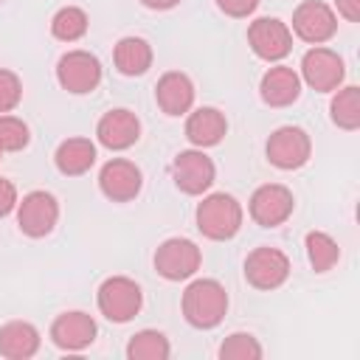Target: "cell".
<instances>
[{
    "instance_id": "6da1fadb",
    "label": "cell",
    "mask_w": 360,
    "mask_h": 360,
    "mask_svg": "<svg viewBox=\"0 0 360 360\" xmlns=\"http://www.w3.org/2000/svg\"><path fill=\"white\" fill-rule=\"evenodd\" d=\"M228 312V292L214 278H197L183 292V315L194 329H214Z\"/></svg>"
},
{
    "instance_id": "7a4b0ae2",
    "label": "cell",
    "mask_w": 360,
    "mask_h": 360,
    "mask_svg": "<svg viewBox=\"0 0 360 360\" xmlns=\"http://www.w3.org/2000/svg\"><path fill=\"white\" fill-rule=\"evenodd\" d=\"M197 228L208 239H231L242 228V205L231 194H208L197 205Z\"/></svg>"
},
{
    "instance_id": "3957f363",
    "label": "cell",
    "mask_w": 360,
    "mask_h": 360,
    "mask_svg": "<svg viewBox=\"0 0 360 360\" xmlns=\"http://www.w3.org/2000/svg\"><path fill=\"white\" fill-rule=\"evenodd\" d=\"M143 292L127 276H112L98 287V312L112 323H127L141 312Z\"/></svg>"
},
{
    "instance_id": "277c9868",
    "label": "cell",
    "mask_w": 360,
    "mask_h": 360,
    "mask_svg": "<svg viewBox=\"0 0 360 360\" xmlns=\"http://www.w3.org/2000/svg\"><path fill=\"white\" fill-rule=\"evenodd\" d=\"M202 253L191 239H166L158 250H155V270L166 278V281H183L191 278L200 270Z\"/></svg>"
},
{
    "instance_id": "5b68a950",
    "label": "cell",
    "mask_w": 360,
    "mask_h": 360,
    "mask_svg": "<svg viewBox=\"0 0 360 360\" xmlns=\"http://www.w3.org/2000/svg\"><path fill=\"white\" fill-rule=\"evenodd\" d=\"M248 42L259 59L278 62L292 51V31L276 17H259L248 28Z\"/></svg>"
},
{
    "instance_id": "8992f818",
    "label": "cell",
    "mask_w": 360,
    "mask_h": 360,
    "mask_svg": "<svg viewBox=\"0 0 360 360\" xmlns=\"http://www.w3.org/2000/svg\"><path fill=\"white\" fill-rule=\"evenodd\" d=\"M56 79L68 93H93L101 82V62L90 51H68L56 65Z\"/></svg>"
},
{
    "instance_id": "52a82bcc",
    "label": "cell",
    "mask_w": 360,
    "mask_h": 360,
    "mask_svg": "<svg viewBox=\"0 0 360 360\" xmlns=\"http://www.w3.org/2000/svg\"><path fill=\"white\" fill-rule=\"evenodd\" d=\"M309 152H312V143L301 127H281L267 138V160L276 169H284V172L301 169L309 160Z\"/></svg>"
},
{
    "instance_id": "ba28073f",
    "label": "cell",
    "mask_w": 360,
    "mask_h": 360,
    "mask_svg": "<svg viewBox=\"0 0 360 360\" xmlns=\"http://www.w3.org/2000/svg\"><path fill=\"white\" fill-rule=\"evenodd\" d=\"M301 76H304V82L312 90L329 93V90H338L340 87V82L346 76V68H343V59L335 51L315 45L301 59Z\"/></svg>"
},
{
    "instance_id": "9c48e42d",
    "label": "cell",
    "mask_w": 360,
    "mask_h": 360,
    "mask_svg": "<svg viewBox=\"0 0 360 360\" xmlns=\"http://www.w3.org/2000/svg\"><path fill=\"white\" fill-rule=\"evenodd\" d=\"M56 219H59V202L48 191H31L22 197V202H17V225L25 236L39 239L51 233Z\"/></svg>"
},
{
    "instance_id": "30bf717a",
    "label": "cell",
    "mask_w": 360,
    "mask_h": 360,
    "mask_svg": "<svg viewBox=\"0 0 360 360\" xmlns=\"http://www.w3.org/2000/svg\"><path fill=\"white\" fill-rule=\"evenodd\" d=\"M292 31H295L298 39L312 42V45H321V42H326V39L335 37L338 17H335V11L326 3H321V0H304L292 11Z\"/></svg>"
},
{
    "instance_id": "8fae6325",
    "label": "cell",
    "mask_w": 360,
    "mask_h": 360,
    "mask_svg": "<svg viewBox=\"0 0 360 360\" xmlns=\"http://www.w3.org/2000/svg\"><path fill=\"white\" fill-rule=\"evenodd\" d=\"M290 276V259L278 248H256L245 259V278L256 290H276Z\"/></svg>"
},
{
    "instance_id": "7c38bea8",
    "label": "cell",
    "mask_w": 360,
    "mask_h": 360,
    "mask_svg": "<svg viewBox=\"0 0 360 360\" xmlns=\"http://www.w3.org/2000/svg\"><path fill=\"white\" fill-rule=\"evenodd\" d=\"M214 174H217L214 160L202 149H186L172 163V177L177 183V188L186 191V194H202V191H208L211 183H214Z\"/></svg>"
},
{
    "instance_id": "4fadbf2b",
    "label": "cell",
    "mask_w": 360,
    "mask_h": 360,
    "mask_svg": "<svg viewBox=\"0 0 360 360\" xmlns=\"http://www.w3.org/2000/svg\"><path fill=\"white\" fill-rule=\"evenodd\" d=\"M292 205H295V200H292V191L287 186L267 183V186H259L253 191V197H250V217L262 228H276V225L290 219Z\"/></svg>"
},
{
    "instance_id": "5bb4252c",
    "label": "cell",
    "mask_w": 360,
    "mask_h": 360,
    "mask_svg": "<svg viewBox=\"0 0 360 360\" xmlns=\"http://www.w3.org/2000/svg\"><path fill=\"white\" fill-rule=\"evenodd\" d=\"M141 169L132 163V160H124V158H112L101 166V174H98V188L107 200L112 202H129L138 197L141 191Z\"/></svg>"
},
{
    "instance_id": "9a60e30c",
    "label": "cell",
    "mask_w": 360,
    "mask_h": 360,
    "mask_svg": "<svg viewBox=\"0 0 360 360\" xmlns=\"http://www.w3.org/2000/svg\"><path fill=\"white\" fill-rule=\"evenodd\" d=\"M51 340L65 352H82L96 340V321L87 312H62L51 323Z\"/></svg>"
},
{
    "instance_id": "2e32d148",
    "label": "cell",
    "mask_w": 360,
    "mask_h": 360,
    "mask_svg": "<svg viewBox=\"0 0 360 360\" xmlns=\"http://www.w3.org/2000/svg\"><path fill=\"white\" fill-rule=\"evenodd\" d=\"M96 135L101 141V146L112 149V152H121V149H129L138 138H141V121L135 112L118 107V110H110L101 115L98 127H96Z\"/></svg>"
},
{
    "instance_id": "e0dca14e",
    "label": "cell",
    "mask_w": 360,
    "mask_h": 360,
    "mask_svg": "<svg viewBox=\"0 0 360 360\" xmlns=\"http://www.w3.org/2000/svg\"><path fill=\"white\" fill-rule=\"evenodd\" d=\"M155 98H158V107L166 112V115H186L194 104V84L186 73L180 70H169L158 79V87H155Z\"/></svg>"
},
{
    "instance_id": "ac0fdd59",
    "label": "cell",
    "mask_w": 360,
    "mask_h": 360,
    "mask_svg": "<svg viewBox=\"0 0 360 360\" xmlns=\"http://www.w3.org/2000/svg\"><path fill=\"white\" fill-rule=\"evenodd\" d=\"M259 93H262V101L270 107H290L301 96V79L292 68L276 65L262 76Z\"/></svg>"
},
{
    "instance_id": "d6986e66",
    "label": "cell",
    "mask_w": 360,
    "mask_h": 360,
    "mask_svg": "<svg viewBox=\"0 0 360 360\" xmlns=\"http://www.w3.org/2000/svg\"><path fill=\"white\" fill-rule=\"evenodd\" d=\"M225 132H228V121L217 107H200L186 121V138L200 149L217 146L225 138Z\"/></svg>"
},
{
    "instance_id": "ffe728a7",
    "label": "cell",
    "mask_w": 360,
    "mask_h": 360,
    "mask_svg": "<svg viewBox=\"0 0 360 360\" xmlns=\"http://www.w3.org/2000/svg\"><path fill=\"white\" fill-rule=\"evenodd\" d=\"M39 349V332L28 321H8L0 326V354L8 360H28Z\"/></svg>"
},
{
    "instance_id": "44dd1931",
    "label": "cell",
    "mask_w": 360,
    "mask_h": 360,
    "mask_svg": "<svg viewBox=\"0 0 360 360\" xmlns=\"http://www.w3.org/2000/svg\"><path fill=\"white\" fill-rule=\"evenodd\" d=\"M53 163L62 174L68 177H76V174H84L90 172V166L96 163V146L93 141L87 138H68L56 146V155H53Z\"/></svg>"
},
{
    "instance_id": "7402d4cb",
    "label": "cell",
    "mask_w": 360,
    "mask_h": 360,
    "mask_svg": "<svg viewBox=\"0 0 360 360\" xmlns=\"http://www.w3.org/2000/svg\"><path fill=\"white\" fill-rule=\"evenodd\" d=\"M112 59H115L118 73H124V76H141L152 65V48L141 37H124L115 45Z\"/></svg>"
},
{
    "instance_id": "603a6c76",
    "label": "cell",
    "mask_w": 360,
    "mask_h": 360,
    "mask_svg": "<svg viewBox=\"0 0 360 360\" xmlns=\"http://www.w3.org/2000/svg\"><path fill=\"white\" fill-rule=\"evenodd\" d=\"M172 352L169 340L158 329H141L129 338L127 343V357L129 360H166Z\"/></svg>"
},
{
    "instance_id": "cb8c5ba5",
    "label": "cell",
    "mask_w": 360,
    "mask_h": 360,
    "mask_svg": "<svg viewBox=\"0 0 360 360\" xmlns=\"http://www.w3.org/2000/svg\"><path fill=\"white\" fill-rule=\"evenodd\" d=\"M307 256H309V264H312L315 273H326V270H332L338 264L340 248H338V242L329 233L309 231L307 233Z\"/></svg>"
},
{
    "instance_id": "d4e9b609",
    "label": "cell",
    "mask_w": 360,
    "mask_h": 360,
    "mask_svg": "<svg viewBox=\"0 0 360 360\" xmlns=\"http://www.w3.org/2000/svg\"><path fill=\"white\" fill-rule=\"evenodd\" d=\"M329 112L340 129H357L360 127V90L354 84L338 90L329 104Z\"/></svg>"
},
{
    "instance_id": "484cf974",
    "label": "cell",
    "mask_w": 360,
    "mask_h": 360,
    "mask_svg": "<svg viewBox=\"0 0 360 360\" xmlns=\"http://www.w3.org/2000/svg\"><path fill=\"white\" fill-rule=\"evenodd\" d=\"M51 34L62 42H76L87 34V14L79 6H65L51 20Z\"/></svg>"
},
{
    "instance_id": "4316f807",
    "label": "cell",
    "mask_w": 360,
    "mask_h": 360,
    "mask_svg": "<svg viewBox=\"0 0 360 360\" xmlns=\"http://www.w3.org/2000/svg\"><path fill=\"white\" fill-rule=\"evenodd\" d=\"M219 357L222 360H259L262 357V346L253 335L248 332H233L222 340L219 346Z\"/></svg>"
},
{
    "instance_id": "83f0119b",
    "label": "cell",
    "mask_w": 360,
    "mask_h": 360,
    "mask_svg": "<svg viewBox=\"0 0 360 360\" xmlns=\"http://www.w3.org/2000/svg\"><path fill=\"white\" fill-rule=\"evenodd\" d=\"M28 143V127L17 115H0V152H20Z\"/></svg>"
},
{
    "instance_id": "f1b7e54d",
    "label": "cell",
    "mask_w": 360,
    "mask_h": 360,
    "mask_svg": "<svg viewBox=\"0 0 360 360\" xmlns=\"http://www.w3.org/2000/svg\"><path fill=\"white\" fill-rule=\"evenodd\" d=\"M22 98V82L14 70L0 68V115L11 112Z\"/></svg>"
},
{
    "instance_id": "f546056e",
    "label": "cell",
    "mask_w": 360,
    "mask_h": 360,
    "mask_svg": "<svg viewBox=\"0 0 360 360\" xmlns=\"http://www.w3.org/2000/svg\"><path fill=\"white\" fill-rule=\"evenodd\" d=\"M217 6L228 14V17H248L256 11L259 0H217Z\"/></svg>"
},
{
    "instance_id": "4dcf8cb0",
    "label": "cell",
    "mask_w": 360,
    "mask_h": 360,
    "mask_svg": "<svg viewBox=\"0 0 360 360\" xmlns=\"http://www.w3.org/2000/svg\"><path fill=\"white\" fill-rule=\"evenodd\" d=\"M14 208H17V188H14L11 180L0 177V217L11 214Z\"/></svg>"
},
{
    "instance_id": "1f68e13d",
    "label": "cell",
    "mask_w": 360,
    "mask_h": 360,
    "mask_svg": "<svg viewBox=\"0 0 360 360\" xmlns=\"http://www.w3.org/2000/svg\"><path fill=\"white\" fill-rule=\"evenodd\" d=\"M335 6H338V14L346 17L349 22L360 20V0H335Z\"/></svg>"
},
{
    "instance_id": "d6a6232c",
    "label": "cell",
    "mask_w": 360,
    "mask_h": 360,
    "mask_svg": "<svg viewBox=\"0 0 360 360\" xmlns=\"http://www.w3.org/2000/svg\"><path fill=\"white\" fill-rule=\"evenodd\" d=\"M146 8H155V11H166V8H174L180 0H141Z\"/></svg>"
},
{
    "instance_id": "836d02e7",
    "label": "cell",
    "mask_w": 360,
    "mask_h": 360,
    "mask_svg": "<svg viewBox=\"0 0 360 360\" xmlns=\"http://www.w3.org/2000/svg\"><path fill=\"white\" fill-rule=\"evenodd\" d=\"M0 155H3V152H0Z\"/></svg>"
}]
</instances>
